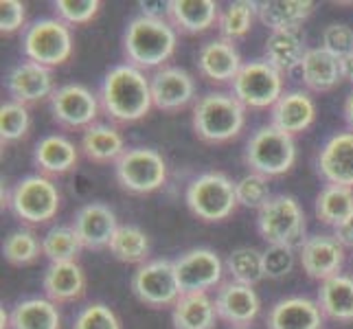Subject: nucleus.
<instances>
[{"label": "nucleus", "mask_w": 353, "mask_h": 329, "mask_svg": "<svg viewBox=\"0 0 353 329\" xmlns=\"http://www.w3.org/2000/svg\"><path fill=\"white\" fill-rule=\"evenodd\" d=\"M233 94L243 108H272L283 97V72L265 59H252L241 66L233 81Z\"/></svg>", "instance_id": "9d476101"}, {"label": "nucleus", "mask_w": 353, "mask_h": 329, "mask_svg": "<svg viewBox=\"0 0 353 329\" xmlns=\"http://www.w3.org/2000/svg\"><path fill=\"white\" fill-rule=\"evenodd\" d=\"M237 329H248V327H237Z\"/></svg>", "instance_id": "3c124183"}, {"label": "nucleus", "mask_w": 353, "mask_h": 329, "mask_svg": "<svg viewBox=\"0 0 353 329\" xmlns=\"http://www.w3.org/2000/svg\"><path fill=\"white\" fill-rule=\"evenodd\" d=\"M323 48L336 55L338 59H345L353 53V29L347 24H330L323 31Z\"/></svg>", "instance_id": "c03bdc74"}, {"label": "nucleus", "mask_w": 353, "mask_h": 329, "mask_svg": "<svg viewBox=\"0 0 353 329\" xmlns=\"http://www.w3.org/2000/svg\"><path fill=\"white\" fill-rule=\"evenodd\" d=\"M9 329H62L59 308L46 297L24 299L9 314Z\"/></svg>", "instance_id": "c85d7f7f"}, {"label": "nucleus", "mask_w": 353, "mask_h": 329, "mask_svg": "<svg viewBox=\"0 0 353 329\" xmlns=\"http://www.w3.org/2000/svg\"><path fill=\"white\" fill-rule=\"evenodd\" d=\"M5 83H7V92L11 94V101H18L22 106L51 99L53 92L57 90L51 68L29 62V59L11 68Z\"/></svg>", "instance_id": "dca6fc26"}, {"label": "nucleus", "mask_w": 353, "mask_h": 329, "mask_svg": "<svg viewBox=\"0 0 353 329\" xmlns=\"http://www.w3.org/2000/svg\"><path fill=\"white\" fill-rule=\"evenodd\" d=\"M334 235L345 248H353V213L345 219L343 224H338L334 228Z\"/></svg>", "instance_id": "49530a36"}, {"label": "nucleus", "mask_w": 353, "mask_h": 329, "mask_svg": "<svg viewBox=\"0 0 353 329\" xmlns=\"http://www.w3.org/2000/svg\"><path fill=\"white\" fill-rule=\"evenodd\" d=\"M99 99L112 121L134 123L148 117L154 108L152 81L145 70L132 64H119L105 72Z\"/></svg>", "instance_id": "f257e3e1"}, {"label": "nucleus", "mask_w": 353, "mask_h": 329, "mask_svg": "<svg viewBox=\"0 0 353 329\" xmlns=\"http://www.w3.org/2000/svg\"><path fill=\"white\" fill-rule=\"evenodd\" d=\"M215 301L198 292V295H180L172 312L174 329H213L217 323Z\"/></svg>", "instance_id": "c756f323"}, {"label": "nucleus", "mask_w": 353, "mask_h": 329, "mask_svg": "<svg viewBox=\"0 0 353 329\" xmlns=\"http://www.w3.org/2000/svg\"><path fill=\"white\" fill-rule=\"evenodd\" d=\"M272 198L270 193V182L265 176L250 172L248 176H243L237 180V200L246 209H261V206Z\"/></svg>", "instance_id": "ea45409f"}, {"label": "nucleus", "mask_w": 353, "mask_h": 329, "mask_svg": "<svg viewBox=\"0 0 353 329\" xmlns=\"http://www.w3.org/2000/svg\"><path fill=\"white\" fill-rule=\"evenodd\" d=\"M193 130L206 143H228L246 126V108L235 94L206 92L193 106Z\"/></svg>", "instance_id": "7ed1b4c3"}, {"label": "nucleus", "mask_w": 353, "mask_h": 329, "mask_svg": "<svg viewBox=\"0 0 353 329\" xmlns=\"http://www.w3.org/2000/svg\"><path fill=\"white\" fill-rule=\"evenodd\" d=\"M299 259L307 277L316 281H327V279L343 275L345 266V246L336 239V235H312L299 246Z\"/></svg>", "instance_id": "4468645a"}, {"label": "nucleus", "mask_w": 353, "mask_h": 329, "mask_svg": "<svg viewBox=\"0 0 353 329\" xmlns=\"http://www.w3.org/2000/svg\"><path fill=\"white\" fill-rule=\"evenodd\" d=\"M296 266V248L279 246V243H268L263 250V270L268 279H283Z\"/></svg>", "instance_id": "37998d69"}, {"label": "nucleus", "mask_w": 353, "mask_h": 329, "mask_svg": "<svg viewBox=\"0 0 353 329\" xmlns=\"http://www.w3.org/2000/svg\"><path fill=\"white\" fill-rule=\"evenodd\" d=\"M226 270L233 277V281L254 288L265 279L263 270V252L257 248H237L226 257Z\"/></svg>", "instance_id": "c9c22d12"}, {"label": "nucleus", "mask_w": 353, "mask_h": 329, "mask_svg": "<svg viewBox=\"0 0 353 329\" xmlns=\"http://www.w3.org/2000/svg\"><path fill=\"white\" fill-rule=\"evenodd\" d=\"M132 292L150 308H174L182 295L174 261L154 259L139 266L132 275Z\"/></svg>", "instance_id": "9b49d317"}, {"label": "nucleus", "mask_w": 353, "mask_h": 329, "mask_svg": "<svg viewBox=\"0 0 353 329\" xmlns=\"http://www.w3.org/2000/svg\"><path fill=\"white\" fill-rule=\"evenodd\" d=\"M314 211L323 224L336 228L353 213V189L338 185L323 187L319 196H316Z\"/></svg>", "instance_id": "473e14b6"}, {"label": "nucleus", "mask_w": 353, "mask_h": 329, "mask_svg": "<svg viewBox=\"0 0 353 329\" xmlns=\"http://www.w3.org/2000/svg\"><path fill=\"white\" fill-rule=\"evenodd\" d=\"M182 295H198L222 286L224 263L211 248H191L174 261Z\"/></svg>", "instance_id": "f8f14e48"}, {"label": "nucleus", "mask_w": 353, "mask_h": 329, "mask_svg": "<svg viewBox=\"0 0 353 329\" xmlns=\"http://www.w3.org/2000/svg\"><path fill=\"white\" fill-rule=\"evenodd\" d=\"M42 288L48 301H53L55 306L59 303H70L83 297L86 292V275H83L81 266L77 261L66 263H51L46 268Z\"/></svg>", "instance_id": "393cba45"}, {"label": "nucleus", "mask_w": 353, "mask_h": 329, "mask_svg": "<svg viewBox=\"0 0 353 329\" xmlns=\"http://www.w3.org/2000/svg\"><path fill=\"white\" fill-rule=\"evenodd\" d=\"M110 252L114 259L123 263H148L150 257V237L139 226H119L110 241Z\"/></svg>", "instance_id": "72a5a7b5"}, {"label": "nucleus", "mask_w": 353, "mask_h": 329, "mask_svg": "<svg viewBox=\"0 0 353 329\" xmlns=\"http://www.w3.org/2000/svg\"><path fill=\"white\" fill-rule=\"evenodd\" d=\"M307 51L310 48L305 44V38H303L299 31H274L268 35L265 46H263L265 62L272 64L281 72L301 68Z\"/></svg>", "instance_id": "cd10ccee"}, {"label": "nucleus", "mask_w": 353, "mask_h": 329, "mask_svg": "<svg viewBox=\"0 0 353 329\" xmlns=\"http://www.w3.org/2000/svg\"><path fill=\"white\" fill-rule=\"evenodd\" d=\"M72 329H121V321L105 303H90L75 316Z\"/></svg>", "instance_id": "79ce46f5"}, {"label": "nucleus", "mask_w": 353, "mask_h": 329, "mask_svg": "<svg viewBox=\"0 0 353 329\" xmlns=\"http://www.w3.org/2000/svg\"><path fill=\"white\" fill-rule=\"evenodd\" d=\"M343 114H345V121H347V126L351 128L353 132V92L347 97V101H345V108H343Z\"/></svg>", "instance_id": "09e8293b"}, {"label": "nucleus", "mask_w": 353, "mask_h": 329, "mask_svg": "<svg viewBox=\"0 0 353 329\" xmlns=\"http://www.w3.org/2000/svg\"><path fill=\"white\" fill-rule=\"evenodd\" d=\"M83 243L72 226H53L42 237V255L51 263H66L77 261Z\"/></svg>", "instance_id": "f704fd0d"}, {"label": "nucleus", "mask_w": 353, "mask_h": 329, "mask_svg": "<svg viewBox=\"0 0 353 329\" xmlns=\"http://www.w3.org/2000/svg\"><path fill=\"white\" fill-rule=\"evenodd\" d=\"M24 20H27V7L20 0H3L0 3V31L5 35H11L22 29Z\"/></svg>", "instance_id": "a18cd8bd"}, {"label": "nucleus", "mask_w": 353, "mask_h": 329, "mask_svg": "<svg viewBox=\"0 0 353 329\" xmlns=\"http://www.w3.org/2000/svg\"><path fill=\"white\" fill-rule=\"evenodd\" d=\"M114 176L128 193H154L167 182V163L156 150L130 148L114 163Z\"/></svg>", "instance_id": "6e6552de"}, {"label": "nucleus", "mask_w": 353, "mask_h": 329, "mask_svg": "<svg viewBox=\"0 0 353 329\" xmlns=\"http://www.w3.org/2000/svg\"><path fill=\"white\" fill-rule=\"evenodd\" d=\"M187 206L204 222H222L239 206L237 182L222 172H206L187 187Z\"/></svg>", "instance_id": "39448f33"}, {"label": "nucleus", "mask_w": 353, "mask_h": 329, "mask_svg": "<svg viewBox=\"0 0 353 329\" xmlns=\"http://www.w3.org/2000/svg\"><path fill=\"white\" fill-rule=\"evenodd\" d=\"M257 230L268 243L279 246H301L305 235V213L296 198L279 193L268 200L257 213Z\"/></svg>", "instance_id": "0eeeda50"}, {"label": "nucleus", "mask_w": 353, "mask_h": 329, "mask_svg": "<svg viewBox=\"0 0 353 329\" xmlns=\"http://www.w3.org/2000/svg\"><path fill=\"white\" fill-rule=\"evenodd\" d=\"M215 310L222 321H226L228 325H233V329H237V327L250 325L257 319V314L261 310V301L257 297V292H254V288L237 283L230 279V281L222 283L220 290H217Z\"/></svg>", "instance_id": "f3484780"}, {"label": "nucleus", "mask_w": 353, "mask_h": 329, "mask_svg": "<svg viewBox=\"0 0 353 329\" xmlns=\"http://www.w3.org/2000/svg\"><path fill=\"white\" fill-rule=\"evenodd\" d=\"M319 172L330 185L353 189V132L336 134L323 145Z\"/></svg>", "instance_id": "aec40b11"}, {"label": "nucleus", "mask_w": 353, "mask_h": 329, "mask_svg": "<svg viewBox=\"0 0 353 329\" xmlns=\"http://www.w3.org/2000/svg\"><path fill=\"white\" fill-rule=\"evenodd\" d=\"M154 108L163 112H180L196 97V81L185 68L165 66L150 77Z\"/></svg>", "instance_id": "2eb2a0df"}, {"label": "nucleus", "mask_w": 353, "mask_h": 329, "mask_svg": "<svg viewBox=\"0 0 353 329\" xmlns=\"http://www.w3.org/2000/svg\"><path fill=\"white\" fill-rule=\"evenodd\" d=\"M53 7L59 20L66 22L68 27H77V24H88L97 18L101 3L99 0H57Z\"/></svg>", "instance_id": "a19ab883"}, {"label": "nucleus", "mask_w": 353, "mask_h": 329, "mask_svg": "<svg viewBox=\"0 0 353 329\" xmlns=\"http://www.w3.org/2000/svg\"><path fill=\"white\" fill-rule=\"evenodd\" d=\"M241 66L243 64L235 44L224 38L206 42L198 53L200 75L213 83H233Z\"/></svg>", "instance_id": "412c9836"}, {"label": "nucleus", "mask_w": 353, "mask_h": 329, "mask_svg": "<svg viewBox=\"0 0 353 329\" xmlns=\"http://www.w3.org/2000/svg\"><path fill=\"white\" fill-rule=\"evenodd\" d=\"M343 70H345V79L353 83V53L343 59Z\"/></svg>", "instance_id": "8fccbe9b"}, {"label": "nucleus", "mask_w": 353, "mask_h": 329, "mask_svg": "<svg viewBox=\"0 0 353 329\" xmlns=\"http://www.w3.org/2000/svg\"><path fill=\"white\" fill-rule=\"evenodd\" d=\"M316 119V103L310 92L303 90H288L283 97L272 106V123L290 137L303 134Z\"/></svg>", "instance_id": "4be33fe9"}, {"label": "nucleus", "mask_w": 353, "mask_h": 329, "mask_svg": "<svg viewBox=\"0 0 353 329\" xmlns=\"http://www.w3.org/2000/svg\"><path fill=\"white\" fill-rule=\"evenodd\" d=\"M176 44L178 33L174 24L165 18H132L123 35V51L128 64L141 70L158 66L165 68V62L176 53Z\"/></svg>", "instance_id": "f03ea898"}, {"label": "nucleus", "mask_w": 353, "mask_h": 329, "mask_svg": "<svg viewBox=\"0 0 353 329\" xmlns=\"http://www.w3.org/2000/svg\"><path fill=\"white\" fill-rule=\"evenodd\" d=\"M319 306L325 319L336 323H353V277L338 275L321 283Z\"/></svg>", "instance_id": "7c9ffc66"}, {"label": "nucleus", "mask_w": 353, "mask_h": 329, "mask_svg": "<svg viewBox=\"0 0 353 329\" xmlns=\"http://www.w3.org/2000/svg\"><path fill=\"white\" fill-rule=\"evenodd\" d=\"M79 161V152L75 143L62 134H48L40 139L33 152V163L42 174L48 176H64L70 169H75Z\"/></svg>", "instance_id": "a878e982"}, {"label": "nucleus", "mask_w": 353, "mask_h": 329, "mask_svg": "<svg viewBox=\"0 0 353 329\" xmlns=\"http://www.w3.org/2000/svg\"><path fill=\"white\" fill-rule=\"evenodd\" d=\"M22 51L29 62L53 68L72 55V33L59 18L33 20L22 35Z\"/></svg>", "instance_id": "423d86ee"}, {"label": "nucleus", "mask_w": 353, "mask_h": 329, "mask_svg": "<svg viewBox=\"0 0 353 329\" xmlns=\"http://www.w3.org/2000/svg\"><path fill=\"white\" fill-rule=\"evenodd\" d=\"M72 228L79 235L83 248L88 250H101L110 246V241L117 233V215L110 206L101 202H90L75 213Z\"/></svg>", "instance_id": "a211bd4d"}, {"label": "nucleus", "mask_w": 353, "mask_h": 329, "mask_svg": "<svg viewBox=\"0 0 353 329\" xmlns=\"http://www.w3.org/2000/svg\"><path fill=\"white\" fill-rule=\"evenodd\" d=\"M51 112L57 126L68 130H88L99 114V101L81 83H66L53 92Z\"/></svg>", "instance_id": "ddd939ff"}, {"label": "nucleus", "mask_w": 353, "mask_h": 329, "mask_svg": "<svg viewBox=\"0 0 353 329\" xmlns=\"http://www.w3.org/2000/svg\"><path fill=\"white\" fill-rule=\"evenodd\" d=\"M257 18V3H248V0H237V3L228 5L220 14L217 20V29H220L222 38L228 42L241 40L252 29V22Z\"/></svg>", "instance_id": "e433bc0d"}, {"label": "nucleus", "mask_w": 353, "mask_h": 329, "mask_svg": "<svg viewBox=\"0 0 353 329\" xmlns=\"http://www.w3.org/2000/svg\"><path fill=\"white\" fill-rule=\"evenodd\" d=\"M59 202H62V196H59L57 187L42 174L22 178L9 198L14 215L20 222L31 226L51 222L59 211Z\"/></svg>", "instance_id": "1a4fd4ad"}, {"label": "nucleus", "mask_w": 353, "mask_h": 329, "mask_svg": "<svg viewBox=\"0 0 353 329\" xmlns=\"http://www.w3.org/2000/svg\"><path fill=\"white\" fill-rule=\"evenodd\" d=\"M42 241L31 230H14L3 243V255L11 266H29L40 257Z\"/></svg>", "instance_id": "4c0bfd02"}, {"label": "nucleus", "mask_w": 353, "mask_h": 329, "mask_svg": "<svg viewBox=\"0 0 353 329\" xmlns=\"http://www.w3.org/2000/svg\"><path fill=\"white\" fill-rule=\"evenodd\" d=\"M141 9H143V16L148 18H163L167 16V9H169V3H139Z\"/></svg>", "instance_id": "de8ad7c7"}, {"label": "nucleus", "mask_w": 353, "mask_h": 329, "mask_svg": "<svg viewBox=\"0 0 353 329\" xmlns=\"http://www.w3.org/2000/svg\"><path fill=\"white\" fill-rule=\"evenodd\" d=\"M325 314L319 301L288 297L276 301L268 314V329H323Z\"/></svg>", "instance_id": "6ab92c4d"}, {"label": "nucleus", "mask_w": 353, "mask_h": 329, "mask_svg": "<svg viewBox=\"0 0 353 329\" xmlns=\"http://www.w3.org/2000/svg\"><path fill=\"white\" fill-rule=\"evenodd\" d=\"M243 161L254 174L265 178L283 176L296 161L294 137L276 130L274 126H263L248 139Z\"/></svg>", "instance_id": "20e7f679"}, {"label": "nucleus", "mask_w": 353, "mask_h": 329, "mask_svg": "<svg viewBox=\"0 0 353 329\" xmlns=\"http://www.w3.org/2000/svg\"><path fill=\"white\" fill-rule=\"evenodd\" d=\"M167 20L176 31L198 35L215 27L220 20V9L213 0H169Z\"/></svg>", "instance_id": "5701e85b"}, {"label": "nucleus", "mask_w": 353, "mask_h": 329, "mask_svg": "<svg viewBox=\"0 0 353 329\" xmlns=\"http://www.w3.org/2000/svg\"><path fill=\"white\" fill-rule=\"evenodd\" d=\"M81 152L92 163H117L121 154L125 152V141L114 126L94 123L88 130H83Z\"/></svg>", "instance_id": "2f4dec72"}, {"label": "nucleus", "mask_w": 353, "mask_h": 329, "mask_svg": "<svg viewBox=\"0 0 353 329\" xmlns=\"http://www.w3.org/2000/svg\"><path fill=\"white\" fill-rule=\"evenodd\" d=\"M314 11L310 0H268L257 3V18L265 24L270 33L274 31H299Z\"/></svg>", "instance_id": "bb28decb"}, {"label": "nucleus", "mask_w": 353, "mask_h": 329, "mask_svg": "<svg viewBox=\"0 0 353 329\" xmlns=\"http://www.w3.org/2000/svg\"><path fill=\"white\" fill-rule=\"evenodd\" d=\"M31 128V114L27 106L18 101H7L0 106V141L3 145L16 143L29 134Z\"/></svg>", "instance_id": "58836bf2"}, {"label": "nucleus", "mask_w": 353, "mask_h": 329, "mask_svg": "<svg viewBox=\"0 0 353 329\" xmlns=\"http://www.w3.org/2000/svg\"><path fill=\"white\" fill-rule=\"evenodd\" d=\"M303 83L312 92H330L345 79L343 59H338L325 48H310L301 64Z\"/></svg>", "instance_id": "b1692460"}]
</instances>
